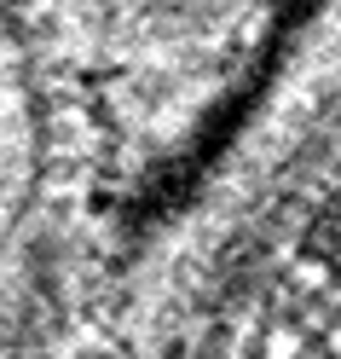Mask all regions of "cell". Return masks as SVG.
<instances>
[{"label":"cell","mask_w":341,"mask_h":359,"mask_svg":"<svg viewBox=\"0 0 341 359\" xmlns=\"http://www.w3.org/2000/svg\"><path fill=\"white\" fill-rule=\"evenodd\" d=\"M179 359H341V174L260 238Z\"/></svg>","instance_id":"1"}]
</instances>
